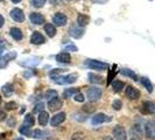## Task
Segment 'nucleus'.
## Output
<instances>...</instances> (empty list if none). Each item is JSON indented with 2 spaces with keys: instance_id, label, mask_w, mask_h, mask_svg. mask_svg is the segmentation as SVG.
<instances>
[{
  "instance_id": "nucleus-1",
  "label": "nucleus",
  "mask_w": 155,
  "mask_h": 140,
  "mask_svg": "<svg viewBox=\"0 0 155 140\" xmlns=\"http://www.w3.org/2000/svg\"><path fill=\"white\" fill-rule=\"evenodd\" d=\"M78 75L77 74H69L67 76H57V77H54V82L58 85H63V84H71V83H75L77 81Z\"/></svg>"
},
{
  "instance_id": "nucleus-2",
  "label": "nucleus",
  "mask_w": 155,
  "mask_h": 140,
  "mask_svg": "<svg viewBox=\"0 0 155 140\" xmlns=\"http://www.w3.org/2000/svg\"><path fill=\"white\" fill-rule=\"evenodd\" d=\"M86 96H87V99L91 103L94 102H98L101 97V89L97 88V86H91L87 89L86 91Z\"/></svg>"
},
{
  "instance_id": "nucleus-3",
  "label": "nucleus",
  "mask_w": 155,
  "mask_h": 140,
  "mask_svg": "<svg viewBox=\"0 0 155 140\" xmlns=\"http://www.w3.org/2000/svg\"><path fill=\"white\" fill-rule=\"evenodd\" d=\"M85 65L89 67L92 70H106L109 69V64L101 61H97V60H87L85 62Z\"/></svg>"
},
{
  "instance_id": "nucleus-4",
  "label": "nucleus",
  "mask_w": 155,
  "mask_h": 140,
  "mask_svg": "<svg viewBox=\"0 0 155 140\" xmlns=\"http://www.w3.org/2000/svg\"><path fill=\"white\" fill-rule=\"evenodd\" d=\"M112 135L114 137L116 140H127V132L120 125H117L116 127L112 130Z\"/></svg>"
},
{
  "instance_id": "nucleus-5",
  "label": "nucleus",
  "mask_w": 155,
  "mask_h": 140,
  "mask_svg": "<svg viewBox=\"0 0 155 140\" xmlns=\"http://www.w3.org/2000/svg\"><path fill=\"white\" fill-rule=\"evenodd\" d=\"M9 15L16 22H23L25 21V14H23L22 9H20V8H13L11 11Z\"/></svg>"
},
{
  "instance_id": "nucleus-6",
  "label": "nucleus",
  "mask_w": 155,
  "mask_h": 140,
  "mask_svg": "<svg viewBox=\"0 0 155 140\" xmlns=\"http://www.w3.org/2000/svg\"><path fill=\"white\" fill-rule=\"evenodd\" d=\"M145 133L148 139H155V123L153 120H149L145 126Z\"/></svg>"
},
{
  "instance_id": "nucleus-7",
  "label": "nucleus",
  "mask_w": 155,
  "mask_h": 140,
  "mask_svg": "<svg viewBox=\"0 0 155 140\" xmlns=\"http://www.w3.org/2000/svg\"><path fill=\"white\" fill-rule=\"evenodd\" d=\"M126 97L131 101H135V99H139L140 97V91L138 89L133 88L132 85H128L126 89Z\"/></svg>"
},
{
  "instance_id": "nucleus-8",
  "label": "nucleus",
  "mask_w": 155,
  "mask_h": 140,
  "mask_svg": "<svg viewBox=\"0 0 155 140\" xmlns=\"http://www.w3.org/2000/svg\"><path fill=\"white\" fill-rule=\"evenodd\" d=\"M110 120H111V117L105 116L104 113H97L92 117L91 123H92V125H99L105 123V122H110Z\"/></svg>"
},
{
  "instance_id": "nucleus-9",
  "label": "nucleus",
  "mask_w": 155,
  "mask_h": 140,
  "mask_svg": "<svg viewBox=\"0 0 155 140\" xmlns=\"http://www.w3.org/2000/svg\"><path fill=\"white\" fill-rule=\"evenodd\" d=\"M65 118H67V115L64 113V112H60V113H56L53 118H51V120H50V125L51 126H58V125H61L65 120Z\"/></svg>"
},
{
  "instance_id": "nucleus-10",
  "label": "nucleus",
  "mask_w": 155,
  "mask_h": 140,
  "mask_svg": "<svg viewBox=\"0 0 155 140\" xmlns=\"http://www.w3.org/2000/svg\"><path fill=\"white\" fill-rule=\"evenodd\" d=\"M63 106V102L60 98H53L48 102V108L50 111H58L60 109H62Z\"/></svg>"
},
{
  "instance_id": "nucleus-11",
  "label": "nucleus",
  "mask_w": 155,
  "mask_h": 140,
  "mask_svg": "<svg viewBox=\"0 0 155 140\" xmlns=\"http://www.w3.org/2000/svg\"><path fill=\"white\" fill-rule=\"evenodd\" d=\"M130 139L131 140H142V132L139 125H134L130 131Z\"/></svg>"
},
{
  "instance_id": "nucleus-12",
  "label": "nucleus",
  "mask_w": 155,
  "mask_h": 140,
  "mask_svg": "<svg viewBox=\"0 0 155 140\" xmlns=\"http://www.w3.org/2000/svg\"><path fill=\"white\" fill-rule=\"evenodd\" d=\"M31 42L33 45H42L46 42V38L40 32H34L31 36Z\"/></svg>"
},
{
  "instance_id": "nucleus-13",
  "label": "nucleus",
  "mask_w": 155,
  "mask_h": 140,
  "mask_svg": "<svg viewBox=\"0 0 155 140\" xmlns=\"http://www.w3.org/2000/svg\"><path fill=\"white\" fill-rule=\"evenodd\" d=\"M16 57V53L15 52H9L8 54H6L4 57H1L0 58V68H5L6 65L8 64L9 61H12L13 58H15Z\"/></svg>"
},
{
  "instance_id": "nucleus-14",
  "label": "nucleus",
  "mask_w": 155,
  "mask_h": 140,
  "mask_svg": "<svg viewBox=\"0 0 155 140\" xmlns=\"http://www.w3.org/2000/svg\"><path fill=\"white\" fill-rule=\"evenodd\" d=\"M53 21L56 26H65L67 25V16L63 13H56L53 18Z\"/></svg>"
},
{
  "instance_id": "nucleus-15",
  "label": "nucleus",
  "mask_w": 155,
  "mask_h": 140,
  "mask_svg": "<svg viewBox=\"0 0 155 140\" xmlns=\"http://www.w3.org/2000/svg\"><path fill=\"white\" fill-rule=\"evenodd\" d=\"M69 34H70V36H72V38H75V39H79V38H82V36H83L84 31H83L81 27L72 26V27L69 29Z\"/></svg>"
},
{
  "instance_id": "nucleus-16",
  "label": "nucleus",
  "mask_w": 155,
  "mask_h": 140,
  "mask_svg": "<svg viewBox=\"0 0 155 140\" xmlns=\"http://www.w3.org/2000/svg\"><path fill=\"white\" fill-rule=\"evenodd\" d=\"M142 112L155 113V102H143L142 103Z\"/></svg>"
},
{
  "instance_id": "nucleus-17",
  "label": "nucleus",
  "mask_w": 155,
  "mask_h": 140,
  "mask_svg": "<svg viewBox=\"0 0 155 140\" xmlns=\"http://www.w3.org/2000/svg\"><path fill=\"white\" fill-rule=\"evenodd\" d=\"M29 19H31V23H34V25H42L45 22V16L40 13H36V12L31 13L29 15Z\"/></svg>"
},
{
  "instance_id": "nucleus-18",
  "label": "nucleus",
  "mask_w": 155,
  "mask_h": 140,
  "mask_svg": "<svg viewBox=\"0 0 155 140\" xmlns=\"http://www.w3.org/2000/svg\"><path fill=\"white\" fill-rule=\"evenodd\" d=\"M56 61H57L58 63H63V64H68V63H70L71 58H70L69 53L63 52V53L57 54V55H56Z\"/></svg>"
},
{
  "instance_id": "nucleus-19",
  "label": "nucleus",
  "mask_w": 155,
  "mask_h": 140,
  "mask_svg": "<svg viewBox=\"0 0 155 140\" xmlns=\"http://www.w3.org/2000/svg\"><path fill=\"white\" fill-rule=\"evenodd\" d=\"M9 34H11V36H12V38H13L14 40H16V41H20V40H22V38H23L22 32L20 31L19 28H16V27H13V28H11V31H9Z\"/></svg>"
},
{
  "instance_id": "nucleus-20",
  "label": "nucleus",
  "mask_w": 155,
  "mask_h": 140,
  "mask_svg": "<svg viewBox=\"0 0 155 140\" xmlns=\"http://www.w3.org/2000/svg\"><path fill=\"white\" fill-rule=\"evenodd\" d=\"M89 22H90V16L85 15V14H79L77 16V23L79 27H84Z\"/></svg>"
},
{
  "instance_id": "nucleus-21",
  "label": "nucleus",
  "mask_w": 155,
  "mask_h": 140,
  "mask_svg": "<svg viewBox=\"0 0 155 140\" xmlns=\"http://www.w3.org/2000/svg\"><path fill=\"white\" fill-rule=\"evenodd\" d=\"M87 78H89V82L92 84H101L103 83V77L99 75H96V74H89Z\"/></svg>"
},
{
  "instance_id": "nucleus-22",
  "label": "nucleus",
  "mask_w": 155,
  "mask_h": 140,
  "mask_svg": "<svg viewBox=\"0 0 155 140\" xmlns=\"http://www.w3.org/2000/svg\"><path fill=\"white\" fill-rule=\"evenodd\" d=\"M35 124V119H34V116L31 113H27L25 116V119H23V125L27 126V127H31Z\"/></svg>"
},
{
  "instance_id": "nucleus-23",
  "label": "nucleus",
  "mask_w": 155,
  "mask_h": 140,
  "mask_svg": "<svg viewBox=\"0 0 155 140\" xmlns=\"http://www.w3.org/2000/svg\"><path fill=\"white\" fill-rule=\"evenodd\" d=\"M45 31L48 34V36H50V38H54L56 35V28H55L53 23H46L45 25Z\"/></svg>"
},
{
  "instance_id": "nucleus-24",
  "label": "nucleus",
  "mask_w": 155,
  "mask_h": 140,
  "mask_svg": "<svg viewBox=\"0 0 155 140\" xmlns=\"http://www.w3.org/2000/svg\"><path fill=\"white\" fill-rule=\"evenodd\" d=\"M48 120H49V115L46 111H42L41 113H39V124L41 126H46L48 124Z\"/></svg>"
},
{
  "instance_id": "nucleus-25",
  "label": "nucleus",
  "mask_w": 155,
  "mask_h": 140,
  "mask_svg": "<svg viewBox=\"0 0 155 140\" xmlns=\"http://www.w3.org/2000/svg\"><path fill=\"white\" fill-rule=\"evenodd\" d=\"M47 134H48V133L45 132V131H42V130H34V131L31 132V137H33L34 139H47V138H48Z\"/></svg>"
},
{
  "instance_id": "nucleus-26",
  "label": "nucleus",
  "mask_w": 155,
  "mask_h": 140,
  "mask_svg": "<svg viewBox=\"0 0 155 140\" xmlns=\"http://www.w3.org/2000/svg\"><path fill=\"white\" fill-rule=\"evenodd\" d=\"M120 72L124 75V76H127V77L132 78L133 81H138V76H137V74L133 71V70H130V69H121L120 70Z\"/></svg>"
},
{
  "instance_id": "nucleus-27",
  "label": "nucleus",
  "mask_w": 155,
  "mask_h": 140,
  "mask_svg": "<svg viewBox=\"0 0 155 140\" xmlns=\"http://www.w3.org/2000/svg\"><path fill=\"white\" fill-rule=\"evenodd\" d=\"M112 88H113L114 92H120L125 88V83L121 81H114V82H112Z\"/></svg>"
},
{
  "instance_id": "nucleus-28",
  "label": "nucleus",
  "mask_w": 155,
  "mask_h": 140,
  "mask_svg": "<svg viewBox=\"0 0 155 140\" xmlns=\"http://www.w3.org/2000/svg\"><path fill=\"white\" fill-rule=\"evenodd\" d=\"M140 81H141V84H142V85L147 89L148 92H149V93L153 92V84L150 83V81H149L147 77H141V79H140Z\"/></svg>"
},
{
  "instance_id": "nucleus-29",
  "label": "nucleus",
  "mask_w": 155,
  "mask_h": 140,
  "mask_svg": "<svg viewBox=\"0 0 155 140\" xmlns=\"http://www.w3.org/2000/svg\"><path fill=\"white\" fill-rule=\"evenodd\" d=\"M1 90H2V93H4L6 97H9V96L13 93V91H14V90H13V85L9 84V83H8V84H5V85L1 88Z\"/></svg>"
},
{
  "instance_id": "nucleus-30",
  "label": "nucleus",
  "mask_w": 155,
  "mask_h": 140,
  "mask_svg": "<svg viewBox=\"0 0 155 140\" xmlns=\"http://www.w3.org/2000/svg\"><path fill=\"white\" fill-rule=\"evenodd\" d=\"M77 92V89L76 88H70V89H65L64 92H63V97L64 98H71L72 96H75Z\"/></svg>"
},
{
  "instance_id": "nucleus-31",
  "label": "nucleus",
  "mask_w": 155,
  "mask_h": 140,
  "mask_svg": "<svg viewBox=\"0 0 155 140\" xmlns=\"http://www.w3.org/2000/svg\"><path fill=\"white\" fill-rule=\"evenodd\" d=\"M19 132L21 133L22 135H26V137H31V127H27V126H21L19 128Z\"/></svg>"
},
{
  "instance_id": "nucleus-32",
  "label": "nucleus",
  "mask_w": 155,
  "mask_h": 140,
  "mask_svg": "<svg viewBox=\"0 0 155 140\" xmlns=\"http://www.w3.org/2000/svg\"><path fill=\"white\" fill-rule=\"evenodd\" d=\"M43 109H45V103H43V102H40V103H38V104L34 106L33 112H34V113H41V112L43 111Z\"/></svg>"
},
{
  "instance_id": "nucleus-33",
  "label": "nucleus",
  "mask_w": 155,
  "mask_h": 140,
  "mask_svg": "<svg viewBox=\"0 0 155 140\" xmlns=\"http://www.w3.org/2000/svg\"><path fill=\"white\" fill-rule=\"evenodd\" d=\"M31 5L34 6V7H43L45 6V4H46V0H31Z\"/></svg>"
},
{
  "instance_id": "nucleus-34",
  "label": "nucleus",
  "mask_w": 155,
  "mask_h": 140,
  "mask_svg": "<svg viewBox=\"0 0 155 140\" xmlns=\"http://www.w3.org/2000/svg\"><path fill=\"white\" fill-rule=\"evenodd\" d=\"M45 96H46L47 99L50 101V99H53V98H56V97H57V92H56L55 90H48Z\"/></svg>"
},
{
  "instance_id": "nucleus-35",
  "label": "nucleus",
  "mask_w": 155,
  "mask_h": 140,
  "mask_svg": "<svg viewBox=\"0 0 155 140\" xmlns=\"http://www.w3.org/2000/svg\"><path fill=\"white\" fill-rule=\"evenodd\" d=\"M112 108H113L114 110H117V111L121 110V108H123V102L120 101V99L113 101V103H112Z\"/></svg>"
},
{
  "instance_id": "nucleus-36",
  "label": "nucleus",
  "mask_w": 155,
  "mask_h": 140,
  "mask_svg": "<svg viewBox=\"0 0 155 140\" xmlns=\"http://www.w3.org/2000/svg\"><path fill=\"white\" fill-rule=\"evenodd\" d=\"M34 60H36V58H29V60H26L27 62H20V64H21V65H26V67H29V65H31V67H34V65H36V64L39 63V62H33Z\"/></svg>"
},
{
  "instance_id": "nucleus-37",
  "label": "nucleus",
  "mask_w": 155,
  "mask_h": 140,
  "mask_svg": "<svg viewBox=\"0 0 155 140\" xmlns=\"http://www.w3.org/2000/svg\"><path fill=\"white\" fill-rule=\"evenodd\" d=\"M116 69H117V65L114 64V65H113V69L111 70L110 75L107 76V84H110V83L112 82V79H113V77H114V75H116Z\"/></svg>"
},
{
  "instance_id": "nucleus-38",
  "label": "nucleus",
  "mask_w": 155,
  "mask_h": 140,
  "mask_svg": "<svg viewBox=\"0 0 155 140\" xmlns=\"http://www.w3.org/2000/svg\"><path fill=\"white\" fill-rule=\"evenodd\" d=\"M71 140H84L83 133H81V132L74 133V134H72V137H71Z\"/></svg>"
},
{
  "instance_id": "nucleus-39",
  "label": "nucleus",
  "mask_w": 155,
  "mask_h": 140,
  "mask_svg": "<svg viewBox=\"0 0 155 140\" xmlns=\"http://www.w3.org/2000/svg\"><path fill=\"white\" fill-rule=\"evenodd\" d=\"M5 108H6V110H14L16 109V103L15 102H8V103H6L5 104Z\"/></svg>"
},
{
  "instance_id": "nucleus-40",
  "label": "nucleus",
  "mask_w": 155,
  "mask_h": 140,
  "mask_svg": "<svg viewBox=\"0 0 155 140\" xmlns=\"http://www.w3.org/2000/svg\"><path fill=\"white\" fill-rule=\"evenodd\" d=\"M74 98H75V101L76 102H81V103H82V102H84V96L79 92L76 93V95L74 96Z\"/></svg>"
},
{
  "instance_id": "nucleus-41",
  "label": "nucleus",
  "mask_w": 155,
  "mask_h": 140,
  "mask_svg": "<svg viewBox=\"0 0 155 140\" xmlns=\"http://www.w3.org/2000/svg\"><path fill=\"white\" fill-rule=\"evenodd\" d=\"M65 50L67 52H77V47L76 46H72V45H70V46H67L65 47Z\"/></svg>"
},
{
  "instance_id": "nucleus-42",
  "label": "nucleus",
  "mask_w": 155,
  "mask_h": 140,
  "mask_svg": "<svg viewBox=\"0 0 155 140\" xmlns=\"http://www.w3.org/2000/svg\"><path fill=\"white\" fill-rule=\"evenodd\" d=\"M83 110L86 111V112H93V111H94V108H93V106H90V105H84Z\"/></svg>"
},
{
  "instance_id": "nucleus-43",
  "label": "nucleus",
  "mask_w": 155,
  "mask_h": 140,
  "mask_svg": "<svg viewBox=\"0 0 155 140\" xmlns=\"http://www.w3.org/2000/svg\"><path fill=\"white\" fill-rule=\"evenodd\" d=\"M5 118H6V113L4 111H0V122L5 120Z\"/></svg>"
},
{
  "instance_id": "nucleus-44",
  "label": "nucleus",
  "mask_w": 155,
  "mask_h": 140,
  "mask_svg": "<svg viewBox=\"0 0 155 140\" xmlns=\"http://www.w3.org/2000/svg\"><path fill=\"white\" fill-rule=\"evenodd\" d=\"M4 23H5V19H4V16L0 14V28L4 26Z\"/></svg>"
},
{
  "instance_id": "nucleus-45",
  "label": "nucleus",
  "mask_w": 155,
  "mask_h": 140,
  "mask_svg": "<svg viewBox=\"0 0 155 140\" xmlns=\"http://www.w3.org/2000/svg\"><path fill=\"white\" fill-rule=\"evenodd\" d=\"M93 2H98V4H105L107 2V0H92Z\"/></svg>"
},
{
  "instance_id": "nucleus-46",
  "label": "nucleus",
  "mask_w": 155,
  "mask_h": 140,
  "mask_svg": "<svg viewBox=\"0 0 155 140\" xmlns=\"http://www.w3.org/2000/svg\"><path fill=\"white\" fill-rule=\"evenodd\" d=\"M103 140H113V138H112V137H110V135H106V137H104V138H103Z\"/></svg>"
},
{
  "instance_id": "nucleus-47",
  "label": "nucleus",
  "mask_w": 155,
  "mask_h": 140,
  "mask_svg": "<svg viewBox=\"0 0 155 140\" xmlns=\"http://www.w3.org/2000/svg\"><path fill=\"white\" fill-rule=\"evenodd\" d=\"M11 1H12V2H14V4H18V2H20L21 0H11Z\"/></svg>"
},
{
  "instance_id": "nucleus-48",
  "label": "nucleus",
  "mask_w": 155,
  "mask_h": 140,
  "mask_svg": "<svg viewBox=\"0 0 155 140\" xmlns=\"http://www.w3.org/2000/svg\"><path fill=\"white\" fill-rule=\"evenodd\" d=\"M1 54H2V47L0 46V56H1Z\"/></svg>"
},
{
  "instance_id": "nucleus-49",
  "label": "nucleus",
  "mask_w": 155,
  "mask_h": 140,
  "mask_svg": "<svg viewBox=\"0 0 155 140\" xmlns=\"http://www.w3.org/2000/svg\"><path fill=\"white\" fill-rule=\"evenodd\" d=\"M15 140H25V139H22V138H16Z\"/></svg>"
},
{
  "instance_id": "nucleus-50",
  "label": "nucleus",
  "mask_w": 155,
  "mask_h": 140,
  "mask_svg": "<svg viewBox=\"0 0 155 140\" xmlns=\"http://www.w3.org/2000/svg\"><path fill=\"white\" fill-rule=\"evenodd\" d=\"M0 103H1V97H0Z\"/></svg>"
},
{
  "instance_id": "nucleus-51",
  "label": "nucleus",
  "mask_w": 155,
  "mask_h": 140,
  "mask_svg": "<svg viewBox=\"0 0 155 140\" xmlns=\"http://www.w3.org/2000/svg\"><path fill=\"white\" fill-rule=\"evenodd\" d=\"M0 1H2V0H0Z\"/></svg>"
}]
</instances>
